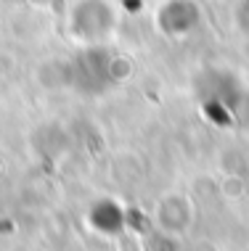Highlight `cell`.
Segmentation results:
<instances>
[{"instance_id": "obj_1", "label": "cell", "mask_w": 249, "mask_h": 251, "mask_svg": "<svg viewBox=\"0 0 249 251\" xmlns=\"http://www.w3.org/2000/svg\"><path fill=\"white\" fill-rule=\"evenodd\" d=\"M157 222L167 235H180L191 225V206H186L183 199H167L157 206Z\"/></svg>"}]
</instances>
